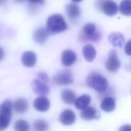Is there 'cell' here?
I'll return each mask as SVG.
<instances>
[{
	"instance_id": "6da1fadb",
	"label": "cell",
	"mask_w": 131,
	"mask_h": 131,
	"mask_svg": "<svg viewBox=\"0 0 131 131\" xmlns=\"http://www.w3.org/2000/svg\"><path fill=\"white\" fill-rule=\"evenodd\" d=\"M67 28V23L61 14H52L47 19L46 29L50 35L61 33Z\"/></svg>"
},
{
	"instance_id": "7a4b0ae2",
	"label": "cell",
	"mask_w": 131,
	"mask_h": 131,
	"mask_svg": "<svg viewBox=\"0 0 131 131\" xmlns=\"http://www.w3.org/2000/svg\"><path fill=\"white\" fill-rule=\"evenodd\" d=\"M87 85L99 93H103L107 89L108 81L102 75L97 73H91L86 78Z\"/></svg>"
},
{
	"instance_id": "3957f363",
	"label": "cell",
	"mask_w": 131,
	"mask_h": 131,
	"mask_svg": "<svg viewBox=\"0 0 131 131\" xmlns=\"http://www.w3.org/2000/svg\"><path fill=\"white\" fill-rule=\"evenodd\" d=\"M12 103L10 100L6 99L0 104V131L6 129L12 117Z\"/></svg>"
},
{
	"instance_id": "277c9868",
	"label": "cell",
	"mask_w": 131,
	"mask_h": 131,
	"mask_svg": "<svg viewBox=\"0 0 131 131\" xmlns=\"http://www.w3.org/2000/svg\"><path fill=\"white\" fill-rule=\"evenodd\" d=\"M101 35L97 30L96 26L93 23H87L82 28V32L80 35V39L82 41L97 42L100 39Z\"/></svg>"
},
{
	"instance_id": "5b68a950",
	"label": "cell",
	"mask_w": 131,
	"mask_h": 131,
	"mask_svg": "<svg viewBox=\"0 0 131 131\" xmlns=\"http://www.w3.org/2000/svg\"><path fill=\"white\" fill-rule=\"evenodd\" d=\"M74 78L72 72L68 70L59 72L53 78V82L57 85H67L73 82Z\"/></svg>"
},
{
	"instance_id": "8992f818",
	"label": "cell",
	"mask_w": 131,
	"mask_h": 131,
	"mask_svg": "<svg viewBox=\"0 0 131 131\" xmlns=\"http://www.w3.org/2000/svg\"><path fill=\"white\" fill-rule=\"evenodd\" d=\"M120 64L121 63L118 57L117 52L114 49L111 50L105 63L106 69L111 72H115L119 69Z\"/></svg>"
},
{
	"instance_id": "52a82bcc",
	"label": "cell",
	"mask_w": 131,
	"mask_h": 131,
	"mask_svg": "<svg viewBox=\"0 0 131 131\" xmlns=\"http://www.w3.org/2000/svg\"><path fill=\"white\" fill-rule=\"evenodd\" d=\"M98 6L105 15L110 16L116 14L118 10L117 4L112 0H100Z\"/></svg>"
},
{
	"instance_id": "ba28073f",
	"label": "cell",
	"mask_w": 131,
	"mask_h": 131,
	"mask_svg": "<svg viewBox=\"0 0 131 131\" xmlns=\"http://www.w3.org/2000/svg\"><path fill=\"white\" fill-rule=\"evenodd\" d=\"M47 82H45L39 78H36L32 82V88L33 91L40 95H46L49 93L50 88Z\"/></svg>"
},
{
	"instance_id": "9c48e42d",
	"label": "cell",
	"mask_w": 131,
	"mask_h": 131,
	"mask_svg": "<svg viewBox=\"0 0 131 131\" xmlns=\"http://www.w3.org/2000/svg\"><path fill=\"white\" fill-rule=\"evenodd\" d=\"M59 120L64 125H71L76 121V115L72 110L66 109L60 114Z\"/></svg>"
},
{
	"instance_id": "30bf717a",
	"label": "cell",
	"mask_w": 131,
	"mask_h": 131,
	"mask_svg": "<svg viewBox=\"0 0 131 131\" xmlns=\"http://www.w3.org/2000/svg\"><path fill=\"white\" fill-rule=\"evenodd\" d=\"M80 116L83 120L90 121L93 119H99L100 116V113L93 106H88L82 110Z\"/></svg>"
},
{
	"instance_id": "8fae6325",
	"label": "cell",
	"mask_w": 131,
	"mask_h": 131,
	"mask_svg": "<svg viewBox=\"0 0 131 131\" xmlns=\"http://www.w3.org/2000/svg\"><path fill=\"white\" fill-rule=\"evenodd\" d=\"M77 55L76 53L70 49L64 50L62 54L61 60L62 64L66 67H69L73 64L76 61Z\"/></svg>"
},
{
	"instance_id": "7c38bea8",
	"label": "cell",
	"mask_w": 131,
	"mask_h": 131,
	"mask_svg": "<svg viewBox=\"0 0 131 131\" xmlns=\"http://www.w3.org/2000/svg\"><path fill=\"white\" fill-rule=\"evenodd\" d=\"M33 105L37 111L44 112L49 109L50 107V101L47 97L41 96L36 98L34 100Z\"/></svg>"
},
{
	"instance_id": "4fadbf2b",
	"label": "cell",
	"mask_w": 131,
	"mask_h": 131,
	"mask_svg": "<svg viewBox=\"0 0 131 131\" xmlns=\"http://www.w3.org/2000/svg\"><path fill=\"white\" fill-rule=\"evenodd\" d=\"M36 60L37 58L35 53L31 51L25 52L21 56V62L23 64L28 68L34 66Z\"/></svg>"
},
{
	"instance_id": "5bb4252c",
	"label": "cell",
	"mask_w": 131,
	"mask_h": 131,
	"mask_svg": "<svg viewBox=\"0 0 131 131\" xmlns=\"http://www.w3.org/2000/svg\"><path fill=\"white\" fill-rule=\"evenodd\" d=\"M49 33L46 28L40 27L37 28L34 32L33 35V39L35 42L39 44L45 43L47 40Z\"/></svg>"
},
{
	"instance_id": "9a60e30c",
	"label": "cell",
	"mask_w": 131,
	"mask_h": 131,
	"mask_svg": "<svg viewBox=\"0 0 131 131\" xmlns=\"http://www.w3.org/2000/svg\"><path fill=\"white\" fill-rule=\"evenodd\" d=\"M108 40L110 43L115 47L122 48L125 42L123 35L119 32H113L108 36Z\"/></svg>"
},
{
	"instance_id": "2e32d148",
	"label": "cell",
	"mask_w": 131,
	"mask_h": 131,
	"mask_svg": "<svg viewBox=\"0 0 131 131\" xmlns=\"http://www.w3.org/2000/svg\"><path fill=\"white\" fill-rule=\"evenodd\" d=\"M29 104L27 100L24 98H19L15 100L13 107L15 111L19 114L25 113L28 109Z\"/></svg>"
},
{
	"instance_id": "e0dca14e",
	"label": "cell",
	"mask_w": 131,
	"mask_h": 131,
	"mask_svg": "<svg viewBox=\"0 0 131 131\" xmlns=\"http://www.w3.org/2000/svg\"><path fill=\"white\" fill-rule=\"evenodd\" d=\"M91 101V97L87 94H83L76 99L75 106L78 110H83L88 107Z\"/></svg>"
},
{
	"instance_id": "ac0fdd59",
	"label": "cell",
	"mask_w": 131,
	"mask_h": 131,
	"mask_svg": "<svg viewBox=\"0 0 131 131\" xmlns=\"http://www.w3.org/2000/svg\"><path fill=\"white\" fill-rule=\"evenodd\" d=\"M61 98L66 104H72L74 103L76 99V95L75 92L72 90L66 89L61 92Z\"/></svg>"
},
{
	"instance_id": "d6986e66",
	"label": "cell",
	"mask_w": 131,
	"mask_h": 131,
	"mask_svg": "<svg viewBox=\"0 0 131 131\" xmlns=\"http://www.w3.org/2000/svg\"><path fill=\"white\" fill-rule=\"evenodd\" d=\"M82 54L85 59L89 62L92 61L96 57V51L91 44H87L82 48Z\"/></svg>"
},
{
	"instance_id": "ffe728a7",
	"label": "cell",
	"mask_w": 131,
	"mask_h": 131,
	"mask_svg": "<svg viewBox=\"0 0 131 131\" xmlns=\"http://www.w3.org/2000/svg\"><path fill=\"white\" fill-rule=\"evenodd\" d=\"M116 107V102L114 98L111 97H105L101 102L100 108L106 112H113Z\"/></svg>"
},
{
	"instance_id": "44dd1931",
	"label": "cell",
	"mask_w": 131,
	"mask_h": 131,
	"mask_svg": "<svg viewBox=\"0 0 131 131\" xmlns=\"http://www.w3.org/2000/svg\"><path fill=\"white\" fill-rule=\"evenodd\" d=\"M66 13L70 19H76L80 15V9L77 5L70 3L66 7Z\"/></svg>"
},
{
	"instance_id": "7402d4cb",
	"label": "cell",
	"mask_w": 131,
	"mask_h": 131,
	"mask_svg": "<svg viewBox=\"0 0 131 131\" xmlns=\"http://www.w3.org/2000/svg\"><path fill=\"white\" fill-rule=\"evenodd\" d=\"M33 127L35 131H48L50 125L46 120L40 119L35 121Z\"/></svg>"
},
{
	"instance_id": "603a6c76",
	"label": "cell",
	"mask_w": 131,
	"mask_h": 131,
	"mask_svg": "<svg viewBox=\"0 0 131 131\" xmlns=\"http://www.w3.org/2000/svg\"><path fill=\"white\" fill-rule=\"evenodd\" d=\"M120 12L124 15H131V0H123L119 6Z\"/></svg>"
},
{
	"instance_id": "cb8c5ba5",
	"label": "cell",
	"mask_w": 131,
	"mask_h": 131,
	"mask_svg": "<svg viewBox=\"0 0 131 131\" xmlns=\"http://www.w3.org/2000/svg\"><path fill=\"white\" fill-rule=\"evenodd\" d=\"M14 128L15 131H29L30 125L27 121L19 119L15 122Z\"/></svg>"
},
{
	"instance_id": "d4e9b609",
	"label": "cell",
	"mask_w": 131,
	"mask_h": 131,
	"mask_svg": "<svg viewBox=\"0 0 131 131\" xmlns=\"http://www.w3.org/2000/svg\"><path fill=\"white\" fill-rule=\"evenodd\" d=\"M125 53L126 55L131 56V39L127 41L125 45Z\"/></svg>"
},
{
	"instance_id": "484cf974",
	"label": "cell",
	"mask_w": 131,
	"mask_h": 131,
	"mask_svg": "<svg viewBox=\"0 0 131 131\" xmlns=\"http://www.w3.org/2000/svg\"><path fill=\"white\" fill-rule=\"evenodd\" d=\"M38 78L40 79V80H42V81H44L45 82H49V78H48V75L45 73H39L38 74Z\"/></svg>"
},
{
	"instance_id": "4316f807",
	"label": "cell",
	"mask_w": 131,
	"mask_h": 131,
	"mask_svg": "<svg viewBox=\"0 0 131 131\" xmlns=\"http://www.w3.org/2000/svg\"><path fill=\"white\" fill-rule=\"evenodd\" d=\"M119 131H131V125L125 124L121 126Z\"/></svg>"
},
{
	"instance_id": "83f0119b",
	"label": "cell",
	"mask_w": 131,
	"mask_h": 131,
	"mask_svg": "<svg viewBox=\"0 0 131 131\" xmlns=\"http://www.w3.org/2000/svg\"><path fill=\"white\" fill-rule=\"evenodd\" d=\"M29 2L33 4H42L45 1L44 0H28Z\"/></svg>"
},
{
	"instance_id": "f1b7e54d",
	"label": "cell",
	"mask_w": 131,
	"mask_h": 131,
	"mask_svg": "<svg viewBox=\"0 0 131 131\" xmlns=\"http://www.w3.org/2000/svg\"><path fill=\"white\" fill-rule=\"evenodd\" d=\"M4 56V51L3 49L0 47V61H1Z\"/></svg>"
},
{
	"instance_id": "f546056e",
	"label": "cell",
	"mask_w": 131,
	"mask_h": 131,
	"mask_svg": "<svg viewBox=\"0 0 131 131\" xmlns=\"http://www.w3.org/2000/svg\"><path fill=\"white\" fill-rule=\"evenodd\" d=\"M6 2V0H0V5H2L5 4Z\"/></svg>"
},
{
	"instance_id": "4dcf8cb0",
	"label": "cell",
	"mask_w": 131,
	"mask_h": 131,
	"mask_svg": "<svg viewBox=\"0 0 131 131\" xmlns=\"http://www.w3.org/2000/svg\"><path fill=\"white\" fill-rule=\"evenodd\" d=\"M72 1L74 2H75V3H78V2H80L82 1V0H72Z\"/></svg>"
},
{
	"instance_id": "1f68e13d",
	"label": "cell",
	"mask_w": 131,
	"mask_h": 131,
	"mask_svg": "<svg viewBox=\"0 0 131 131\" xmlns=\"http://www.w3.org/2000/svg\"><path fill=\"white\" fill-rule=\"evenodd\" d=\"M25 0H16V2H23V1H25Z\"/></svg>"
}]
</instances>
